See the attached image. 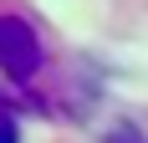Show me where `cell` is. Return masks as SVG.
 <instances>
[{
  "instance_id": "obj_1",
  "label": "cell",
  "mask_w": 148,
  "mask_h": 143,
  "mask_svg": "<svg viewBox=\"0 0 148 143\" xmlns=\"http://www.w3.org/2000/svg\"><path fill=\"white\" fill-rule=\"evenodd\" d=\"M41 36L31 31V21L21 15H0V72L10 82H31L41 72Z\"/></svg>"
},
{
  "instance_id": "obj_2",
  "label": "cell",
  "mask_w": 148,
  "mask_h": 143,
  "mask_svg": "<svg viewBox=\"0 0 148 143\" xmlns=\"http://www.w3.org/2000/svg\"><path fill=\"white\" fill-rule=\"evenodd\" d=\"M0 143H21V128H15V107L0 97Z\"/></svg>"
},
{
  "instance_id": "obj_3",
  "label": "cell",
  "mask_w": 148,
  "mask_h": 143,
  "mask_svg": "<svg viewBox=\"0 0 148 143\" xmlns=\"http://www.w3.org/2000/svg\"><path fill=\"white\" fill-rule=\"evenodd\" d=\"M107 143H148V138H143V133H138V128H118V133H112V138H107Z\"/></svg>"
}]
</instances>
